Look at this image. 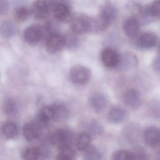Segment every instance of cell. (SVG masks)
Segmentation results:
<instances>
[{
  "instance_id": "obj_21",
  "label": "cell",
  "mask_w": 160,
  "mask_h": 160,
  "mask_svg": "<svg viewBox=\"0 0 160 160\" xmlns=\"http://www.w3.org/2000/svg\"><path fill=\"white\" fill-rule=\"evenodd\" d=\"M38 119L39 122L42 124H46L54 119V110L52 106H43L38 112Z\"/></svg>"
},
{
  "instance_id": "obj_15",
  "label": "cell",
  "mask_w": 160,
  "mask_h": 160,
  "mask_svg": "<svg viewBox=\"0 0 160 160\" xmlns=\"http://www.w3.org/2000/svg\"><path fill=\"white\" fill-rule=\"evenodd\" d=\"M22 134L28 141H32L39 136V129L36 124L26 123L22 128Z\"/></svg>"
},
{
  "instance_id": "obj_33",
  "label": "cell",
  "mask_w": 160,
  "mask_h": 160,
  "mask_svg": "<svg viewBox=\"0 0 160 160\" xmlns=\"http://www.w3.org/2000/svg\"><path fill=\"white\" fill-rule=\"evenodd\" d=\"M9 8L8 0H0V16L5 14Z\"/></svg>"
},
{
  "instance_id": "obj_16",
  "label": "cell",
  "mask_w": 160,
  "mask_h": 160,
  "mask_svg": "<svg viewBox=\"0 0 160 160\" xmlns=\"http://www.w3.org/2000/svg\"><path fill=\"white\" fill-rule=\"evenodd\" d=\"M126 112L124 110L119 106L112 108L108 114V120L113 124H118L121 122L125 118Z\"/></svg>"
},
{
  "instance_id": "obj_26",
  "label": "cell",
  "mask_w": 160,
  "mask_h": 160,
  "mask_svg": "<svg viewBox=\"0 0 160 160\" xmlns=\"http://www.w3.org/2000/svg\"><path fill=\"white\" fill-rule=\"evenodd\" d=\"M3 111L8 116L14 115L18 111L16 102L11 98H8L4 102Z\"/></svg>"
},
{
  "instance_id": "obj_28",
  "label": "cell",
  "mask_w": 160,
  "mask_h": 160,
  "mask_svg": "<svg viewBox=\"0 0 160 160\" xmlns=\"http://www.w3.org/2000/svg\"><path fill=\"white\" fill-rule=\"evenodd\" d=\"M112 158L114 160H134L132 152L123 149L114 151Z\"/></svg>"
},
{
  "instance_id": "obj_35",
  "label": "cell",
  "mask_w": 160,
  "mask_h": 160,
  "mask_svg": "<svg viewBox=\"0 0 160 160\" xmlns=\"http://www.w3.org/2000/svg\"><path fill=\"white\" fill-rule=\"evenodd\" d=\"M157 158H158V159H160V148L159 149V150L157 152Z\"/></svg>"
},
{
  "instance_id": "obj_32",
  "label": "cell",
  "mask_w": 160,
  "mask_h": 160,
  "mask_svg": "<svg viewBox=\"0 0 160 160\" xmlns=\"http://www.w3.org/2000/svg\"><path fill=\"white\" fill-rule=\"evenodd\" d=\"M132 152L134 159H147L148 158L146 152H144L143 149H138Z\"/></svg>"
},
{
  "instance_id": "obj_8",
  "label": "cell",
  "mask_w": 160,
  "mask_h": 160,
  "mask_svg": "<svg viewBox=\"0 0 160 160\" xmlns=\"http://www.w3.org/2000/svg\"><path fill=\"white\" fill-rule=\"evenodd\" d=\"M31 13L39 20L46 18L50 11L49 3L47 0H35L31 6Z\"/></svg>"
},
{
  "instance_id": "obj_9",
  "label": "cell",
  "mask_w": 160,
  "mask_h": 160,
  "mask_svg": "<svg viewBox=\"0 0 160 160\" xmlns=\"http://www.w3.org/2000/svg\"><path fill=\"white\" fill-rule=\"evenodd\" d=\"M122 101L125 105L131 109L138 108L142 102L139 91L135 89H129L122 95Z\"/></svg>"
},
{
  "instance_id": "obj_18",
  "label": "cell",
  "mask_w": 160,
  "mask_h": 160,
  "mask_svg": "<svg viewBox=\"0 0 160 160\" xmlns=\"http://www.w3.org/2000/svg\"><path fill=\"white\" fill-rule=\"evenodd\" d=\"M17 28L11 21H4L0 24V34L5 38H11L16 35Z\"/></svg>"
},
{
  "instance_id": "obj_31",
  "label": "cell",
  "mask_w": 160,
  "mask_h": 160,
  "mask_svg": "<svg viewBox=\"0 0 160 160\" xmlns=\"http://www.w3.org/2000/svg\"><path fill=\"white\" fill-rule=\"evenodd\" d=\"M65 45H66L67 47H68L70 49L75 48L78 44V39L74 34L68 35V36L65 37Z\"/></svg>"
},
{
  "instance_id": "obj_30",
  "label": "cell",
  "mask_w": 160,
  "mask_h": 160,
  "mask_svg": "<svg viewBox=\"0 0 160 160\" xmlns=\"http://www.w3.org/2000/svg\"><path fill=\"white\" fill-rule=\"evenodd\" d=\"M149 9L153 18L160 19V0H156L149 5Z\"/></svg>"
},
{
  "instance_id": "obj_24",
  "label": "cell",
  "mask_w": 160,
  "mask_h": 160,
  "mask_svg": "<svg viewBox=\"0 0 160 160\" xmlns=\"http://www.w3.org/2000/svg\"><path fill=\"white\" fill-rule=\"evenodd\" d=\"M31 11L26 7L21 6L16 8L14 11L15 19L19 22H23L28 19L30 16Z\"/></svg>"
},
{
  "instance_id": "obj_22",
  "label": "cell",
  "mask_w": 160,
  "mask_h": 160,
  "mask_svg": "<svg viewBox=\"0 0 160 160\" xmlns=\"http://www.w3.org/2000/svg\"><path fill=\"white\" fill-rule=\"evenodd\" d=\"M1 132L4 137L8 139H12L14 138L18 132V128L13 122L8 121L4 122L1 126Z\"/></svg>"
},
{
  "instance_id": "obj_29",
  "label": "cell",
  "mask_w": 160,
  "mask_h": 160,
  "mask_svg": "<svg viewBox=\"0 0 160 160\" xmlns=\"http://www.w3.org/2000/svg\"><path fill=\"white\" fill-rule=\"evenodd\" d=\"M87 132L90 134L99 135L103 131L102 126L96 121H91L89 122L86 125Z\"/></svg>"
},
{
  "instance_id": "obj_17",
  "label": "cell",
  "mask_w": 160,
  "mask_h": 160,
  "mask_svg": "<svg viewBox=\"0 0 160 160\" xmlns=\"http://www.w3.org/2000/svg\"><path fill=\"white\" fill-rule=\"evenodd\" d=\"M137 64L136 56L131 53H126L121 56L120 62L118 66L119 69L125 71L131 69Z\"/></svg>"
},
{
  "instance_id": "obj_27",
  "label": "cell",
  "mask_w": 160,
  "mask_h": 160,
  "mask_svg": "<svg viewBox=\"0 0 160 160\" xmlns=\"http://www.w3.org/2000/svg\"><path fill=\"white\" fill-rule=\"evenodd\" d=\"M75 152L71 146H66L60 148V150L57 155V159L60 160L72 159L75 157Z\"/></svg>"
},
{
  "instance_id": "obj_34",
  "label": "cell",
  "mask_w": 160,
  "mask_h": 160,
  "mask_svg": "<svg viewBox=\"0 0 160 160\" xmlns=\"http://www.w3.org/2000/svg\"><path fill=\"white\" fill-rule=\"evenodd\" d=\"M152 66L154 71L160 74V57H157L154 59Z\"/></svg>"
},
{
  "instance_id": "obj_12",
  "label": "cell",
  "mask_w": 160,
  "mask_h": 160,
  "mask_svg": "<svg viewBox=\"0 0 160 160\" xmlns=\"http://www.w3.org/2000/svg\"><path fill=\"white\" fill-rule=\"evenodd\" d=\"M157 42V37L155 34L151 32H146L138 36L136 44L142 49H150L153 48Z\"/></svg>"
},
{
  "instance_id": "obj_11",
  "label": "cell",
  "mask_w": 160,
  "mask_h": 160,
  "mask_svg": "<svg viewBox=\"0 0 160 160\" xmlns=\"http://www.w3.org/2000/svg\"><path fill=\"white\" fill-rule=\"evenodd\" d=\"M89 102L92 109L96 112H101L106 108L108 104V99L102 93L96 92L91 95Z\"/></svg>"
},
{
  "instance_id": "obj_5",
  "label": "cell",
  "mask_w": 160,
  "mask_h": 160,
  "mask_svg": "<svg viewBox=\"0 0 160 160\" xmlns=\"http://www.w3.org/2000/svg\"><path fill=\"white\" fill-rule=\"evenodd\" d=\"M44 34L42 28L39 24H33L27 27L23 33L24 41L29 44L35 45L42 39Z\"/></svg>"
},
{
  "instance_id": "obj_14",
  "label": "cell",
  "mask_w": 160,
  "mask_h": 160,
  "mask_svg": "<svg viewBox=\"0 0 160 160\" xmlns=\"http://www.w3.org/2000/svg\"><path fill=\"white\" fill-rule=\"evenodd\" d=\"M52 11L54 18L61 21L67 20L71 14L69 5L64 3H56L52 5Z\"/></svg>"
},
{
  "instance_id": "obj_13",
  "label": "cell",
  "mask_w": 160,
  "mask_h": 160,
  "mask_svg": "<svg viewBox=\"0 0 160 160\" xmlns=\"http://www.w3.org/2000/svg\"><path fill=\"white\" fill-rule=\"evenodd\" d=\"M140 24L136 17H130L124 21L122 25L123 30L128 36L134 38L138 34Z\"/></svg>"
},
{
  "instance_id": "obj_2",
  "label": "cell",
  "mask_w": 160,
  "mask_h": 160,
  "mask_svg": "<svg viewBox=\"0 0 160 160\" xmlns=\"http://www.w3.org/2000/svg\"><path fill=\"white\" fill-rule=\"evenodd\" d=\"M117 16V10L115 6L110 2H104L99 9L97 18L99 31H104L114 22Z\"/></svg>"
},
{
  "instance_id": "obj_10",
  "label": "cell",
  "mask_w": 160,
  "mask_h": 160,
  "mask_svg": "<svg viewBox=\"0 0 160 160\" xmlns=\"http://www.w3.org/2000/svg\"><path fill=\"white\" fill-rule=\"evenodd\" d=\"M145 143L150 147H156L160 144V130L154 126L146 128L143 132Z\"/></svg>"
},
{
  "instance_id": "obj_19",
  "label": "cell",
  "mask_w": 160,
  "mask_h": 160,
  "mask_svg": "<svg viewBox=\"0 0 160 160\" xmlns=\"http://www.w3.org/2000/svg\"><path fill=\"white\" fill-rule=\"evenodd\" d=\"M91 136L88 132L79 133L75 138V145L79 151H85L90 145Z\"/></svg>"
},
{
  "instance_id": "obj_20",
  "label": "cell",
  "mask_w": 160,
  "mask_h": 160,
  "mask_svg": "<svg viewBox=\"0 0 160 160\" xmlns=\"http://www.w3.org/2000/svg\"><path fill=\"white\" fill-rule=\"evenodd\" d=\"M52 106L54 110V119L64 121L68 118L69 111L64 104L62 103H55L53 104Z\"/></svg>"
},
{
  "instance_id": "obj_1",
  "label": "cell",
  "mask_w": 160,
  "mask_h": 160,
  "mask_svg": "<svg viewBox=\"0 0 160 160\" xmlns=\"http://www.w3.org/2000/svg\"><path fill=\"white\" fill-rule=\"evenodd\" d=\"M71 29L75 34L99 31L97 19L91 18L85 14H77L72 19Z\"/></svg>"
},
{
  "instance_id": "obj_7",
  "label": "cell",
  "mask_w": 160,
  "mask_h": 160,
  "mask_svg": "<svg viewBox=\"0 0 160 160\" xmlns=\"http://www.w3.org/2000/svg\"><path fill=\"white\" fill-rule=\"evenodd\" d=\"M121 55L111 48L104 49L101 54V59L102 64L109 68L118 67L121 61Z\"/></svg>"
},
{
  "instance_id": "obj_6",
  "label": "cell",
  "mask_w": 160,
  "mask_h": 160,
  "mask_svg": "<svg viewBox=\"0 0 160 160\" xmlns=\"http://www.w3.org/2000/svg\"><path fill=\"white\" fill-rule=\"evenodd\" d=\"M65 37L58 32L51 33L46 41V49L49 53L54 54L59 51L65 45Z\"/></svg>"
},
{
  "instance_id": "obj_23",
  "label": "cell",
  "mask_w": 160,
  "mask_h": 160,
  "mask_svg": "<svg viewBox=\"0 0 160 160\" xmlns=\"http://www.w3.org/2000/svg\"><path fill=\"white\" fill-rule=\"evenodd\" d=\"M41 156V151L37 147H29L26 148L23 153L22 157L27 160L38 159Z\"/></svg>"
},
{
  "instance_id": "obj_3",
  "label": "cell",
  "mask_w": 160,
  "mask_h": 160,
  "mask_svg": "<svg viewBox=\"0 0 160 160\" xmlns=\"http://www.w3.org/2000/svg\"><path fill=\"white\" fill-rule=\"evenodd\" d=\"M73 139L72 132L68 129H58L54 131L49 138V141L52 145L59 149L70 146Z\"/></svg>"
},
{
  "instance_id": "obj_4",
  "label": "cell",
  "mask_w": 160,
  "mask_h": 160,
  "mask_svg": "<svg viewBox=\"0 0 160 160\" xmlns=\"http://www.w3.org/2000/svg\"><path fill=\"white\" fill-rule=\"evenodd\" d=\"M69 77L72 82L78 85L87 83L91 78L90 70L84 66L76 65L73 66L69 72Z\"/></svg>"
},
{
  "instance_id": "obj_25",
  "label": "cell",
  "mask_w": 160,
  "mask_h": 160,
  "mask_svg": "<svg viewBox=\"0 0 160 160\" xmlns=\"http://www.w3.org/2000/svg\"><path fill=\"white\" fill-rule=\"evenodd\" d=\"M102 158V154L95 147L89 146L84 154V159L86 160H99Z\"/></svg>"
}]
</instances>
